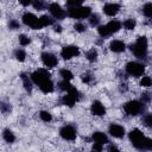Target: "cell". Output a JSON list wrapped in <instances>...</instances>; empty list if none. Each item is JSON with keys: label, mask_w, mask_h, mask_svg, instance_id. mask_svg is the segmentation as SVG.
Returning a JSON list of instances; mask_svg holds the SVG:
<instances>
[{"label": "cell", "mask_w": 152, "mask_h": 152, "mask_svg": "<svg viewBox=\"0 0 152 152\" xmlns=\"http://www.w3.org/2000/svg\"><path fill=\"white\" fill-rule=\"evenodd\" d=\"M128 137L134 147L140 148V150H152V139L145 137L140 129L138 128L132 129Z\"/></svg>", "instance_id": "obj_1"}, {"label": "cell", "mask_w": 152, "mask_h": 152, "mask_svg": "<svg viewBox=\"0 0 152 152\" xmlns=\"http://www.w3.org/2000/svg\"><path fill=\"white\" fill-rule=\"evenodd\" d=\"M133 55L138 58H144L147 53V39L146 37H139L135 43L131 46Z\"/></svg>", "instance_id": "obj_2"}, {"label": "cell", "mask_w": 152, "mask_h": 152, "mask_svg": "<svg viewBox=\"0 0 152 152\" xmlns=\"http://www.w3.org/2000/svg\"><path fill=\"white\" fill-rule=\"evenodd\" d=\"M91 13V8L88 6H78L74 8L68 10V14L74 19H81V18H88Z\"/></svg>", "instance_id": "obj_3"}, {"label": "cell", "mask_w": 152, "mask_h": 152, "mask_svg": "<svg viewBox=\"0 0 152 152\" xmlns=\"http://www.w3.org/2000/svg\"><path fill=\"white\" fill-rule=\"evenodd\" d=\"M126 71L128 75L134 76V77H139L144 74L145 71V65L138 62H129L126 64Z\"/></svg>", "instance_id": "obj_4"}, {"label": "cell", "mask_w": 152, "mask_h": 152, "mask_svg": "<svg viewBox=\"0 0 152 152\" xmlns=\"http://www.w3.org/2000/svg\"><path fill=\"white\" fill-rule=\"evenodd\" d=\"M124 109L128 115L134 116V115H138L142 110V104H141V102H139L137 100H132V101H128L125 103Z\"/></svg>", "instance_id": "obj_5"}, {"label": "cell", "mask_w": 152, "mask_h": 152, "mask_svg": "<svg viewBox=\"0 0 152 152\" xmlns=\"http://www.w3.org/2000/svg\"><path fill=\"white\" fill-rule=\"evenodd\" d=\"M31 78H32V81H33L36 84L39 86V84H42L43 82L50 80V74H49L48 70H45V69H38V70H36V71L32 72Z\"/></svg>", "instance_id": "obj_6"}, {"label": "cell", "mask_w": 152, "mask_h": 152, "mask_svg": "<svg viewBox=\"0 0 152 152\" xmlns=\"http://www.w3.org/2000/svg\"><path fill=\"white\" fill-rule=\"evenodd\" d=\"M78 53H80V49L75 45H66L61 51V56L64 59H71L72 57L78 56Z\"/></svg>", "instance_id": "obj_7"}, {"label": "cell", "mask_w": 152, "mask_h": 152, "mask_svg": "<svg viewBox=\"0 0 152 152\" xmlns=\"http://www.w3.org/2000/svg\"><path fill=\"white\" fill-rule=\"evenodd\" d=\"M23 23L31 27V28H34V30H38V18L33 14V13H30V12H26L24 15H23Z\"/></svg>", "instance_id": "obj_8"}, {"label": "cell", "mask_w": 152, "mask_h": 152, "mask_svg": "<svg viewBox=\"0 0 152 152\" xmlns=\"http://www.w3.org/2000/svg\"><path fill=\"white\" fill-rule=\"evenodd\" d=\"M59 135L64 140H75L76 139V131L72 126H63L59 129Z\"/></svg>", "instance_id": "obj_9"}, {"label": "cell", "mask_w": 152, "mask_h": 152, "mask_svg": "<svg viewBox=\"0 0 152 152\" xmlns=\"http://www.w3.org/2000/svg\"><path fill=\"white\" fill-rule=\"evenodd\" d=\"M42 62L48 68H55L58 64L57 57L55 55L50 53V52H43L42 53Z\"/></svg>", "instance_id": "obj_10"}, {"label": "cell", "mask_w": 152, "mask_h": 152, "mask_svg": "<svg viewBox=\"0 0 152 152\" xmlns=\"http://www.w3.org/2000/svg\"><path fill=\"white\" fill-rule=\"evenodd\" d=\"M49 11H50V13H51L55 18H57V19H62V18L65 15L64 10H63L58 4H56V2L49 5Z\"/></svg>", "instance_id": "obj_11"}, {"label": "cell", "mask_w": 152, "mask_h": 152, "mask_svg": "<svg viewBox=\"0 0 152 152\" xmlns=\"http://www.w3.org/2000/svg\"><path fill=\"white\" fill-rule=\"evenodd\" d=\"M90 109H91V113H93L94 115H96V116H102V115L106 114V108H104V106H103L100 101H97V100H96V101H93Z\"/></svg>", "instance_id": "obj_12"}, {"label": "cell", "mask_w": 152, "mask_h": 152, "mask_svg": "<svg viewBox=\"0 0 152 152\" xmlns=\"http://www.w3.org/2000/svg\"><path fill=\"white\" fill-rule=\"evenodd\" d=\"M108 131H109L110 135L114 137V138H122L124 134H125V128L122 126H120V125H116V124H112L109 126Z\"/></svg>", "instance_id": "obj_13"}, {"label": "cell", "mask_w": 152, "mask_h": 152, "mask_svg": "<svg viewBox=\"0 0 152 152\" xmlns=\"http://www.w3.org/2000/svg\"><path fill=\"white\" fill-rule=\"evenodd\" d=\"M102 10H103V13H104V14H107V15H109V17H114V15L119 12L120 5H119V4H106Z\"/></svg>", "instance_id": "obj_14"}, {"label": "cell", "mask_w": 152, "mask_h": 152, "mask_svg": "<svg viewBox=\"0 0 152 152\" xmlns=\"http://www.w3.org/2000/svg\"><path fill=\"white\" fill-rule=\"evenodd\" d=\"M109 49H110L113 52L120 53V52H124V51H125L126 45H125V43L121 42V40H113V42L110 43V45H109Z\"/></svg>", "instance_id": "obj_15"}, {"label": "cell", "mask_w": 152, "mask_h": 152, "mask_svg": "<svg viewBox=\"0 0 152 152\" xmlns=\"http://www.w3.org/2000/svg\"><path fill=\"white\" fill-rule=\"evenodd\" d=\"M93 140H94L95 144H100V145H104L106 142H108L107 135L102 132H95L93 134Z\"/></svg>", "instance_id": "obj_16"}, {"label": "cell", "mask_w": 152, "mask_h": 152, "mask_svg": "<svg viewBox=\"0 0 152 152\" xmlns=\"http://www.w3.org/2000/svg\"><path fill=\"white\" fill-rule=\"evenodd\" d=\"M39 89H40L43 93H45V94L51 93V91L53 90V83H52V81H51V80H48V81L43 82L42 84H39Z\"/></svg>", "instance_id": "obj_17"}, {"label": "cell", "mask_w": 152, "mask_h": 152, "mask_svg": "<svg viewBox=\"0 0 152 152\" xmlns=\"http://www.w3.org/2000/svg\"><path fill=\"white\" fill-rule=\"evenodd\" d=\"M107 27H108V30H109V33L112 34V33L118 32V31L121 28V24H120V21H118V20H112V21H109V23L107 24Z\"/></svg>", "instance_id": "obj_18"}, {"label": "cell", "mask_w": 152, "mask_h": 152, "mask_svg": "<svg viewBox=\"0 0 152 152\" xmlns=\"http://www.w3.org/2000/svg\"><path fill=\"white\" fill-rule=\"evenodd\" d=\"M51 24H52V19L50 17H48V15H42L40 18H38V28L49 26Z\"/></svg>", "instance_id": "obj_19"}, {"label": "cell", "mask_w": 152, "mask_h": 152, "mask_svg": "<svg viewBox=\"0 0 152 152\" xmlns=\"http://www.w3.org/2000/svg\"><path fill=\"white\" fill-rule=\"evenodd\" d=\"M76 101H77V100H76L72 95H70L69 93H66V95H64L63 99H62L63 104H65V106H68V107H74V104L76 103Z\"/></svg>", "instance_id": "obj_20"}, {"label": "cell", "mask_w": 152, "mask_h": 152, "mask_svg": "<svg viewBox=\"0 0 152 152\" xmlns=\"http://www.w3.org/2000/svg\"><path fill=\"white\" fill-rule=\"evenodd\" d=\"M2 137H4V139L7 141V142H13L14 140H15V137H14V134H13V132L12 131H10V129H5L4 131V133H2Z\"/></svg>", "instance_id": "obj_21"}, {"label": "cell", "mask_w": 152, "mask_h": 152, "mask_svg": "<svg viewBox=\"0 0 152 152\" xmlns=\"http://www.w3.org/2000/svg\"><path fill=\"white\" fill-rule=\"evenodd\" d=\"M61 76H62V78L64 80V81H70L72 77H74V75H72V72L70 71V70H68V69H62L61 70Z\"/></svg>", "instance_id": "obj_22"}, {"label": "cell", "mask_w": 152, "mask_h": 152, "mask_svg": "<svg viewBox=\"0 0 152 152\" xmlns=\"http://www.w3.org/2000/svg\"><path fill=\"white\" fill-rule=\"evenodd\" d=\"M142 13L145 14V17H148V18L152 17V2H147V4L144 5Z\"/></svg>", "instance_id": "obj_23"}, {"label": "cell", "mask_w": 152, "mask_h": 152, "mask_svg": "<svg viewBox=\"0 0 152 152\" xmlns=\"http://www.w3.org/2000/svg\"><path fill=\"white\" fill-rule=\"evenodd\" d=\"M135 25H137V21H135L134 19H132V18L125 20V23H124V27H125L126 30H133V28L135 27Z\"/></svg>", "instance_id": "obj_24"}, {"label": "cell", "mask_w": 152, "mask_h": 152, "mask_svg": "<svg viewBox=\"0 0 152 152\" xmlns=\"http://www.w3.org/2000/svg\"><path fill=\"white\" fill-rule=\"evenodd\" d=\"M14 57H15L19 62H23V61H25L26 53H25V51H24V50L18 49V50H15V51H14Z\"/></svg>", "instance_id": "obj_25"}, {"label": "cell", "mask_w": 152, "mask_h": 152, "mask_svg": "<svg viewBox=\"0 0 152 152\" xmlns=\"http://www.w3.org/2000/svg\"><path fill=\"white\" fill-rule=\"evenodd\" d=\"M97 32H99V34H100L101 37H107V36L110 34V33H109V30H108V27H107V25H101V26H99Z\"/></svg>", "instance_id": "obj_26"}, {"label": "cell", "mask_w": 152, "mask_h": 152, "mask_svg": "<svg viewBox=\"0 0 152 152\" xmlns=\"http://www.w3.org/2000/svg\"><path fill=\"white\" fill-rule=\"evenodd\" d=\"M39 116H40V119H42L43 121H45V122H49V121L52 120V115H51L49 112H46V110H42V112L39 113Z\"/></svg>", "instance_id": "obj_27"}, {"label": "cell", "mask_w": 152, "mask_h": 152, "mask_svg": "<svg viewBox=\"0 0 152 152\" xmlns=\"http://www.w3.org/2000/svg\"><path fill=\"white\" fill-rule=\"evenodd\" d=\"M87 58H88V61H90V62L96 61V58H97V51H96L95 49L89 50V51L87 52Z\"/></svg>", "instance_id": "obj_28"}, {"label": "cell", "mask_w": 152, "mask_h": 152, "mask_svg": "<svg viewBox=\"0 0 152 152\" xmlns=\"http://www.w3.org/2000/svg\"><path fill=\"white\" fill-rule=\"evenodd\" d=\"M140 86L141 87H151L152 86V80H151V77H148V76H142V78L140 80Z\"/></svg>", "instance_id": "obj_29"}, {"label": "cell", "mask_w": 152, "mask_h": 152, "mask_svg": "<svg viewBox=\"0 0 152 152\" xmlns=\"http://www.w3.org/2000/svg\"><path fill=\"white\" fill-rule=\"evenodd\" d=\"M58 86H59V89H62V90H66V91H69L70 89H71V84L69 83V81H62V82H59L58 83Z\"/></svg>", "instance_id": "obj_30"}, {"label": "cell", "mask_w": 152, "mask_h": 152, "mask_svg": "<svg viewBox=\"0 0 152 152\" xmlns=\"http://www.w3.org/2000/svg\"><path fill=\"white\" fill-rule=\"evenodd\" d=\"M30 38L27 37V36H25V34H20L19 36V43H20V45H23V46H26V45H28L30 44Z\"/></svg>", "instance_id": "obj_31"}, {"label": "cell", "mask_w": 152, "mask_h": 152, "mask_svg": "<svg viewBox=\"0 0 152 152\" xmlns=\"http://www.w3.org/2000/svg\"><path fill=\"white\" fill-rule=\"evenodd\" d=\"M66 6L69 8H74V7H78V6H82V1L81 0H70L66 2Z\"/></svg>", "instance_id": "obj_32"}, {"label": "cell", "mask_w": 152, "mask_h": 152, "mask_svg": "<svg viewBox=\"0 0 152 152\" xmlns=\"http://www.w3.org/2000/svg\"><path fill=\"white\" fill-rule=\"evenodd\" d=\"M21 78H23V81H24V87H25V89H26L27 91H31V89H32L31 82L27 80V77H26L24 74H21Z\"/></svg>", "instance_id": "obj_33"}, {"label": "cell", "mask_w": 152, "mask_h": 152, "mask_svg": "<svg viewBox=\"0 0 152 152\" xmlns=\"http://www.w3.org/2000/svg\"><path fill=\"white\" fill-rule=\"evenodd\" d=\"M99 20H100V17H99L97 14H93V15L90 17V19H89V23H90V25L95 26V25L99 24Z\"/></svg>", "instance_id": "obj_34"}, {"label": "cell", "mask_w": 152, "mask_h": 152, "mask_svg": "<svg viewBox=\"0 0 152 152\" xmlns=\"http://www.w3.org/2000/svg\"><path fill=\"white\" fill-rule=\"evenodd\" d=\"M68 93H69L70 95H72V96H74V97H75L76 100H78V99H80V93H78V90H77L76 88L71 87V89H70V90H69Z\"/></svg>", "instance_id": "obj_35"}, {"label": "cell", "mask_w": 152, "mask_h": 152, "mask_svg": "<svg viewBox=\"0 0 152 152\" xmlns=\"http://www.w3.org/2000/svg\"><path fill=\"white\" fill-rule=\"evenodd\" d=\"M144 124L148 127H152V114H148L144 118Z\"/></svg>", "instance_id": "obj_36"}, {"label": "cell", "mask_w": 152, "mask_h": 152, "mask_svg": "<svg viewBox=\"0 0 152 152\" xmlns=\"http://www.w3.org/2000/svg\"><path fill=\"white\" fill-rule=\"evenodd\" d=\"M74 27H75V30H76L77 32H83V31L86 30V26H84L82 23H76V24L74 25Z\"/></svg>", "instance_id": "obj_37"}, {"label": "cell", "mask_w": 152, "mask_h": 152, "mask_svg": "<svg viewBox=\"0 0 152 152\" xmlns=\"http://www.w3.org/2000/svg\"><path fill=\"white\" fill-rule=\"evenodd\" d=\"M19 27V23L17 21V20H12L11 23H10V28H18Z\"/></svg>", "instance_id": "obj_38"}, {"label": "cell", "mask_w": 152, "mask_h": 152, "mask_svg": "<svg viewBox=\"0 0 152 152\" xmlns=\"http://www.w3.org/2000/svg\"><path fill=\"white\" fill-rule=\"evenodd\" d=\"M32 5L37 8V10H42L43 8V2H40V1H36V2H32Z\"/></svg>", "instance_id": "obj_39"}, {"label": "cell", "mask_w": 152, "mask_h": 152, "mask_svg": "<svg viewBox=\"0 0 152 152\" xmlns=\"http://www.w3.org/2000/svg\"><path fill=\"white\" fill-rule=\"evenodd\" d=\"M94 151L95 152H101L102 151V145H100V144H94Z\"/></svg>", "instance_id": "obj_40"}, {"label": "cell", "mask_w": 152, "mask_h": 152, "mask_svg": "<svg viewBox=\"0 0 152 152\" xmlns=\"http://www.w3.org/2000/svg\"><path fill=\"white\" fill-rule=\"evenodd\" d=\"M108 152H120V151H119V148L116 146H110L109 150H108Z\"/></svg>", "instance_id": "obj_41"}, {"label": "cell", "mask_w": 152, "mask_h": 152, "mask_svg": "<svg viewBox=\"0 0 152 152\" xmlns=\"http://www.w3.org/2000/svg\"><path fill=\"white\" fill-rule=\"evenodd\" d=\"M89 80H90L89 75H83V76H82V81H83V82H89Z\"/></svg>", "instance_id": "obj_42"}, {"label": "cell", "mask_w": 152, "mask_h": 152, "mask_svg": "<svg viewBox=\"0 0 152 152\" xmlns=\"http://www.w3.org/2000/svg\"><path fill=\"white\" fill-rule=\"evenodd\" d=\"M19 2H20L21 5H24V6H28V5H31V4H32L31 1H24V0H20Z\"/></svg>", "instance_id": "obj_43"}, {"label": "cell", "mask_w": 152, "mask_h": 152, "mask_svg": "<svg viewBox=\"0 0 152 152\" xmlns=\"http://www.w3.org/2000/svg\"><path fill=\"white\" fill-rule=\"evenodd\" d=\"M55 31H56V32H61V31H62V30H61V26H56V27H55Z\"/></svg>", "instance_id": "obj_44"}]
</instances>
